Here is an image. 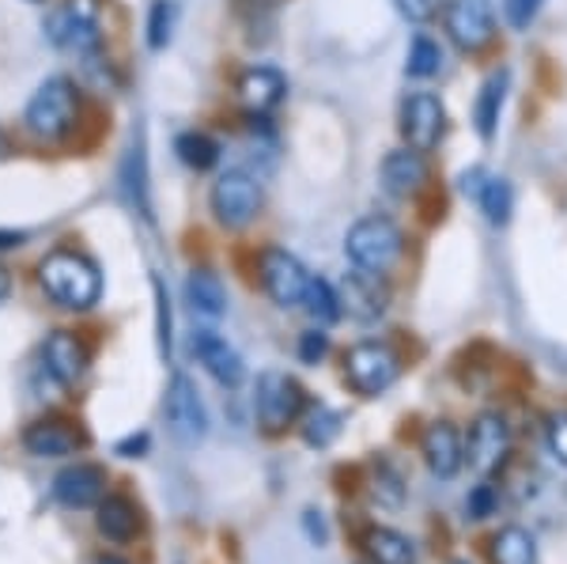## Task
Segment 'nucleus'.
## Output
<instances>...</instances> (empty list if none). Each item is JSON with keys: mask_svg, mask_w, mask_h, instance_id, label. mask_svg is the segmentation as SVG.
<instances>
[{"mask_svg": "<svg viewBox=\"0 0 567 564\" xmlns=\"http://www.w3.org/2000/svg\"><path fill=\"white\" fill-rule=\"evenodd\" d=\"M344 258L352 262L355 269L368 273H386L405 258V232H401L398 221L390 216H363L349 227L344 235Z\"/></svg>", "mask_w": 567, "mask_h": 564, "instance_id": "nucleus-2", "label": "nucleus"}, {"mask_svg": "<svg viewBox=\"0 0 567 564\" xmlns=\"http://www.w3.org/2000/svg\"><path fill=\"white\" fill-rule=\"evenodd\" d=\"M23 448L31 451L34 459H61V454L84 448V432H76L69 421H34L31 429L23 432Z\"/></svg>", "mask_w": 567, "mask_h": 564, "instance_id": "nucleus-20", "label": "nucleus"}, {"mask_svg": "<svg viewBox=\"0 0 567 564\" xmlns=\"http://www.w3.org/2000/svg\"><path fill=\"white\" fill-rule=\"evenodd\" d=\"M261 186L254 175L246 171H224L213 182V194H208V205H213L216 221L224 227H246L261 216Z\"/></svg>", "mask_w": 567, "mask_h": 564, "instance_id": "nucleus-7", "label": "nucleus"}, {"mask_svg": "<svg viewBox=\"0 0 567 564\" xmlns=\"http://www.w3.org/2000/svg\"><path fill=\"white\" fill-rule=\"evenodd\" d=\"M39 280L45 288V296L58 299L61 307H72V311H84V307L99 304L103 296V273H99L95 262L80 250H50L39 266Z\"/></svg>", "mask_w": 567, "mask_h": 564, "instance_id": "nucleus-1", "label": "nucleus"}, {"mask_svg": "<svg viewBox=\"0 0 567 564\" xmlns=\"http://www.w3.org/2000/svg\"><path fill=\"white\" fill-rule=\"evenodd\" d=\"M99 0H65L58 12L45 23V34H50L58 45H69V50L84 53V58H95L99 42H103V31H99Z\"/></svg>", "mask_w": 567, "mask_h": 564, "instance_id": "nucleus-8", "label": "nucleus"}, {"mask_svg": "<svg viewBox=\"0 0 567 564\" xmlns=\"http://www.w3.org/2000/svg\"><path fill=\"white\" fill-rule=\"evenodd\" d=\"M371 496L379 500L382 507H401V504H405V481H401V474L390 466V462H374Z\"/></svg>", "mask_w": 567, "mask_h": 564, "instance_id": "nucleus-33", "label": "nucleus"}, {"mask_svg": "<svg viewBox=\"0 0 567 564\" xmlns=\"http://www.w3.org/2000/svg\"><path fill=\"white\" fill-rule=\"evenodd\" d=\"M141 451H148V435H130L117 443V454H125V459H141Z\"/></svg>", "mask_w": 567, "mask_h": 564, "instance_id": "nucleus-40", "label": "nucleus"}, {"mask_svg": "<svg viewBox=\"0 0 567 564\" xmlns=\"http://www.w3.org/2000/svg\"><path fill=\"white\" fill-rule=\"evenodd\" d=\"M507 80H511L507 69H496L477 91V103H473V130H477L481 141H496L503 103H507Z\"/></svg>", "mask_w": 567, "mask_h": 564, "instance_id": "nucleus-21", "label": "nucleus"}, {"mask_svg": "<svg viewBox=\"0 0 567 564\" xmlns=\"http://www.w3.org/2000/svg\"><path fill=\"white\" fill-rule=\"evenodd\" d=\"M53 496L65 507H91L106 496V474L91 462H72L53 478Z\"/></svg>", "mask_w": 567, "mask_h": 564, "instance_id": "nucleus-18", "label": "nucleus"}, {"mask_svg": "<svg viewBox=\"0 0 567 564\" xmlns=\"http://www.w3.org/2000/svg\"><path fill=\"white\" fill-rule=\"evenodd\" d=\"M420 454H424L427 470H432L435 478L451 481L465 462V443L451 421H432L424 429V435H420Z\"/></svg>", "mask_w": 567, "mask_h": 564, "instance_id": "nucleus-16", "label": "nucleus"}, {"mask_svg": "<svg viewBox=\"0 0 567 564\" xmlns=\"http://www.w3.org/2000/svg\"><path fill=\"white\" fill-rule=\"evenodd\" d=\"M545 0H503V16H507L511 31H529V23L542 16Z\"/></svg>", "mask_w": 567, "mask_h": 564, "instance_id": "nucleus-35", "label": "nucleus"}, {"mask_svg": "<svg viewBox=\"0 0 567 564\" xmlns=\"http://www.w3.org/2000/svg\"><path fill=\"white\" fill-rule=\"evenodd\" d=\"M122 189L130 205L144 221H152V197H148V156H144V141H133L122 160Z\"/></svg>", "mask_w": 567, "mask_h": 564, "instance_id": "nucleus-23", "label": "nucleus"}, {"mask_svg": "<svg viewBox=\"0 0 567 564\" xmlns=\"http://www.w3.org/2000/svg\"><path fill=\"white\" fill-rule=\"evenodd\" d=\"M95 564H125V561L122 557H99Z\"/></svg>", "mask_w": 567, "mask_h": 564, "instance_id": "nucleus-43", "label": "nucleus"}, {"mask_svg": "<svg viewBox=\"0 0 567 564\" xmlns=\"http://www.w3.org/2000/svg\"><path fill=\"white\" fill-rule=\"evenodd\" d=\"M175 16L178 8L171 4V0H155L152 12H148V45L152 50H163V45L171 42V34H175Z\"/></svg>", "mask_w": 567, "mask_h": 564, "instance_id": "nucleus-34", "label": "nucleus"}, {"mask_svg": "<svg viewBox=\"0 0 567 564\" xmlns=\"http://www.w3.org/2000/svg\"><path fill=\"white\" fill-rule=\"evenodd\" d=\"M8 288H12V280H8V269H4V266H0V299H4V296H8Z\"/></svg>", "mask_w": 567, "mask_h": 564, "instance_id": "nucleus-42", "label": "nucleus"}, {"mask_svg": "<svg viewBox=\"0 0 567 564\" xmlns=\"http://www.w3.org/2000/svg\"><path fill=\"white\" fill-rule=\"evenodd\" d=\"M194 357L208 376L216 379L219 387H239L246 379V363L235 352V345H227V338H219L216 330H197L194 341H189Z\"/></svg>", "mask_w": 567, "mask_h": 564, "instance_id": "nucleus-15", "label": "nucleus"}, {"mask_svg": "<svg viewBox=\"0 0 567 564\" xmlns=\"http://www.w3.org/2000/svg\"><path fill=\"white\" fill-rule=\"evenodd\" d=\"M163 413H167V429L178 443H200L208 435V409L200 402V390L186 371H175L163 398Z\"/></svg>", "mask_w": 567, "mask_h": 564, "instance_id": "nucleus-9", "label": "nucleus"}, {"mask_svg": "<svg viewBox=\"0 0 567 564\" xmlns=\"http://www.w3.org/2000/svg\"><path fill=\"white\" fill-rule=\"evenodd\" d=\"M258 421L265 432H284L288 424H296L303 417V406H307V394L288 371H261L258 376Z\"/></svg>", "mask_w": 567, "mask_h": 564, "instance_id": "nucleus-5", "label": "nucleus"}, {"mask_svg": "<svg viewBox=\"0 0 567 564\" xmlns=\"http://www.w3.org/2000/svg\"><path fill=\"white\" fill-rule=\"evenodd\" d=\"M432 186V167H427L424 152L416 148H393L382 160V189L398 202H416L424 189Z\"/></svg>", "mask_w": 567, "mask_h": 564, "instance_id": "nucleus-13", "label": "nucleus"}, {"mask_svg": "<svg viewBox=\"0 0 567 564\" xmlns=\"http://www.w3.org/2000/svg\"><path fill=\"white\" fill-rule=\"evenodd\" d=\"M258 277H261L265 296H269L277 307H284V311L303 307L307 288H310V273L296 254H288L280 247H265L258 254Z\"/></svg>", "mask_w": 567, "mask_h": 564, "instance_id": "nucleus-6", "label": "nucleus"}, {"mask_svg": "<svg viewBox=\"0 0 567 564\" xmlns=\"http://www.w3.org/2000/svg\"><path fill=\"white\" fill-rule=\"evenodd\" d=\"M548 451L567 466V409L548 417Z\"/></svg>", "mask_w": 567, "mask_h": 564, "instance_id": "nucleus-39", "label": "nucleus"}, {"mask_svg": "<svg viewBox=\"0 0 567 564\" xmlns=\"http://www.w3.org/2000/svg\"><path fill=\"white\" fill-rule=\"evenodd\" d=\"M492 564H537V542L526 526H503L488 542Z\"/></svg>", "mask_w": 567, "mask_h": 564, "instance_id": "nucleus-26", "label": "nucleus"}, {"mask_svg": "<svg viewBox=\"0 0 567 564\" xmlns=\"http://www.w3.org/2000/svg\"><path fill=\"white\" fill-rule=\"evenodd\" d=\"M42 360H45V371H50L58 383L72 387L76 379H84V371H87V345L69 330H53L42 345Z\"/></svg>", "mask_w": 567, "mask_h": 564, "instance_id": "nucleus-19", "label": "nucleus"}, {"mask_svg": "<svg viewBox=\"0 0 567 564\" xmlns=\"http://www.w3.org/2000/svg\"><path fill=\"white\" fill-rule=\"evenodd\" d=\"M363 553L371 564H416V545L393 526H371L363 534Z\"/></svg>", "mask_w": 567, "mask_h": 564, "instance_id": "nucleus-24", "label": "nucleus"}, {"mask_svg": "<svg viewBox=\"0 0 567 564\" xmlns=\"http://www.w3.org/2000/svg\"><path fill=\"white\" fill-rule=\"evenodd\" d=\"M175 152H178V160L186 163L189 171H213L219 163V141H216V136H208L205 130L178 133Z\"/></svg>", "mask_w": 567, "mask_h": 564, "instance_id": "nucleus-29", "label": "nucleus"}, {"mask_svg": "<svg viewBox=\"0 0 567 564\" xmlns=\"http://www.w3.org/2000/svg\"><path fill=\"white\" fill-rule=\"evenodd\" d=\"M511 454V424L503 413H481L477 421L470 424V440H465V459L477 470L481 478L496 474V470L507 462Z\"/></svg>", "mask_w": 567, "mask_h": 564, "instance_id": "nucleus-12", "label": "nucleus"}, {"mask_svg": "<svg viewBox=\"0 0 567 564\" xmlns=\"http://www.w3.org/2000/svg\"><path fill=\"white\" fill-rule=\"evenodd\" d=\"M329 357V334L318 326V330H307L299 338V360L303 363H322Z\"/></svg>", "mask_w": 567, "mask_h": 564, "instance_id": "nucleus-38", "label": "nucleus"}, {"mask_svg": "<svg viewBox=\"0 0 567 564\" xmlns=\"http://www.w3.org/2000/svg\"><path fill=\"white\" fill-rule=\"evenodd\" d=\"M401 379V352L390 341H355L344 352V383L360 398H379Z\"/></svg>", "mask_w": 567, "mask_h": 564, "instance_id": "nucleus-4", "label": "nucleus"}, {"mask_svg": "<svg viewBox=\"0 0 567 564\" xmlns=\"http://www.w3.org/2000/svg\"><path fill=\"white\" fill-rule=\"evenodd\" d=\"M496 500H499L496 485H492V481H481V485L470 493V500H465V507H470L473 520H488V515L496 512Z\"/></svg>", "mask_w": 567, "mask_h": 564, "instance_id": "nucleus-37", "label": "nucleus"}, {"mask_svg": "<svg viewBox=\"0 0 567 564\" xmlns=\"http://www.w3.org/2000/svg\"><path fill=\"white\" fill-rule=\"evenodd\" d=\"M401 136H405L409 148L416 152H435L446 136V106L443 99L432 91H413L401 103Z\"/></svg>", "mask_w": 567, "mask_h": 564, "instance_id": "nucleus-11", "label": "nucleus"}, {"mask_svg": "<svg viewBox=\"0 0 567 564\" xmlns=\"http://www.w3.org/2000/svg\"><path fill=\"white\" fill-rule=\"evenodd\" d=\"M439 69H443V45L432 34H416L405 53V72L413 80H432L439 76Z\"/></svg>", "mask_w": 567, "mask_h": 564, "instance_id": "nucleus-31", "label": "nucleus"}, {"mask_svg": "<svg viewBox=\"0 0 567 564\" xmlns=\"http://www.w3.org/2000/svg\"><path fill=\"white\" fill-rule=\"evenodd\" d=\"M76 114H80L76 84L65 76H50L31 95V103H27V111H23V122L39 141H61V136L72 133Z\"/></svg>", "mask_w": 567, "mask_h": 564, "instance_id": "nucleus-3", "label": "nucleus"}, {"mask_svg": "<svg viewBox=\"0 0 567 564\" xmlns=\"http://www.w3.org/2000/svg\"><path fill=\"white\" fill-rule=\"evenodd\" d=\"M398 12L405 16L409 23H432L435 16H443V0H393Z\"/></svg>", "mask_w": 567, "mask_h": 564, "instance_id": "nucleus-36", "label": "nucleus"}, {"mask_svg": "<svg viewBox=\"0 0 567 564\" xmlns=\"http://www.w3.org/2000/svg\"><path fill=\"white\" fill-rule=\"evenodd\" d=\"M477 208L492 227H507L511 213H515V186H511L503 175H488L484 178L481 197H477Z\"/></svg>", "mask_w": 567, "mask_h": 564, "instance_id": "nucleus-27", "label": "nucleus"}, {"mask_svg": "<svg viewBox=\"0 0 567 564\" xmlns=\"http://www.w3.org/2000/svg\"><path fill=\"white\" fill-rule=\"evenodd\" d=\"M344 429V417L337 413L333 406H310L303 417H299V432H303L307 448H329V443L341 435Z\"/></svg>", "mask_w": 567, "mask_h": 564, "instance_id": "nucleus-28", "label": "nucleus"}, {"mask_svg": "<svg viewBox=\"0 0 567 564\" xmlns=\"http://www.w3.org/2000/svg\"><path fill=\"white\" fill-rule=\"evenodd\" d=\"M443 31L462 53H484L496 42V20L488 0H446Z\"/></svg>", "mask_w": 567, "mask_h": 564, "instance_id": "nucleus-10", "label": "nucleus"}, {"mask_svg": "<svg viewBox=\"0 0 567 564\" xmlns=\"http://www.w3.org/2000/svg\"><path fill=\"white\" fill-rule=\"evenodd\" d=\"M341 304L349 307V315L363 318V322L379 318L390 307V285H386V277H382V273H368V269H352L349 277H344Z\"/></svg>", "mask_w": 567, "mask_h": 564, "instance_id": "nucleus-17", "label": "nucleus"}, {"mask_svg": "<svg viewBox=\"0 0 567 564\" xmlns=\"http://www.w3.org/2000/svg\"><path fill=\"white\" fill-rule=\"evenodd\" d=\"M20 243H23L20 232H0V250H12V247H20Z\"/></svg>", "mask_w": 567, "mask_h": 564, "instance_id": "nucleus-41", "label": "nucleus"}, {"mask_svg": "<svg viewBox=\"0 0 567 564\" xmlns=\"http://www.w3.org/2000/svg\"><path fill=\"white\" fill-rule=\"evenodd\" d=\"M99 512H95V526L106 542H133L136 531H141V515H136L133 500L125 496H103L99 500Z\"/></svg>", "mask_w": 567, "mask_h": 564, "instance_id": "nucleus-22", "label": "nucleus"}, {"mask_svg": "<svg viewBox=\"0 0 567 564\" xmlns=\"http://www.w3.org/2000/svg\"><path fill=\"white\" fill-rule=\"evenodd\" d=\"M186 299H189V307H194L197 315H205V318H219V315H227V288H224V280L216 277L213 269H194L186 277Z\"/></svg>", "mask_w": 567, "mask_h": 564, "instance_id": "nucleus-25", "label": "nucleus"}, {"mask_svg": "<svg viewBox=\"0 0 567 564\" xmlns=\"http://www.w3.org/2000/svg\"><path fill=\"white\" fill-rule=\"evenodd\" d=\"M235 95L246 106V114H269L288 99V76L272 65H250L235 80Z\"/></svg>", "mask_w": 567, "mask_h": 564, "instance_id": "nucleus-14", "label": "nucleus"}, {"mask_svg": "<svg viewBox=\"0 0 567 564\" xmlns=\"http://www.w3.org/2000/svg\"><path fill=\"white\" fill-rule=\"evenodd\" d=\"M307 315L315 318L318 326H333L337 318L344 315V304L337 296V288L329 285L326 277H310V288H307V299H303Z\"/></svg>", "mask_w": 567, "mask_h": 564, "instance_id": "nucleus-30", "label": "nucleus"}, {"mask_svg": "<svg viewBox=\"0 0 567 564\" xmlns=\"http://www.w3.org/2000/svg\"><path fill=\"white\" fill-rule=\"evenodd\" d=\"M152 293H155V341H159V357L171 360V341H175V315H171V296L167 285L159 277H152Z\"/></svg>", "mask_w": 567, "mask_h": 564, "instance_id": "nucleus-32", "label": "nucleus"}]
</instances>
